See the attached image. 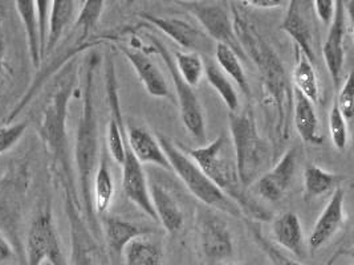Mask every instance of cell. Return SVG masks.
Returning a JSON list of instances; mask_svg holds the SVG:
<instances>
[{
	"instance_id": "obj_1",
	"label": "cell",
	"mask_w": 354,
	"mask_h": 265,
	"mask_svg": "<svg viewBox=\"0 0 354 265\" xmlns=\"http://www.w3.org/2000/svg\"><path fill=\"white\" fill-rule=\"evenodd\" d=\"M230 4L236 39L247 60H251L258 69L261 108L270 130L274 161H277L280 150L290 139L293 88L280 56L263 37L257 24L247 17L241 1Z\"/></svg>"
},
{
	"instance_id": "obj_19",
	"label": "cell",
	"mask_w": 354,
	"mask_h": 265,
	"mask_svg": "<svg viewBox=\"0 0 354 265\" xmlns=\"http://www.w3.org/2000/svg\"><path fill=\"white\" fill-rule=\"evenodd\" d=\"M102 230L113 259H120L134 239L151 235L153 230L134 224L118 216H104Z\"/></svg>"
},
{
	"instance_id": "obj_28",
	"label": "cell",
	"mask_w": 354,
	"mask_h": 265,
	"mask_svg": "<svg viewBox=\"0 0 354 265\" xmlns=\"http://www.w3.org/2000/svg\"><path fill=\"white\" fill-rule=\"evenodd\" d=\"M15 7H17V15L24 26L32 64L35 68H40L43 59H41L37 15H36V4L33 0H17L15 1Z\"/></svg>"
},
{
	"instance_id": "obj_26",
	"label": "cell",
	"mask_w": 354,
	"mask_h": 265,
	"mask_svg": "<svg viewBox=\"0 0 354 265\" xmlns=\"http://www.w3.org/2000/svg\"><path fill=\"white\" fill-rule=\"evenodd\" d=\"M344 181V178L338 174L329 173L322 168L320 166H306L304 170V191L303 198L306 202L319 199L333 193L336 188L341 187L339 183Z\"/></svg>"
},
{
	"instance_id": "obj_38",
	"label": "cell",
	"mask_w": 354,
	"mask_h": 265,
	"mask_svg": "<svg viewBox=\"0 0 354 265\" xmlns=\"http://www.w3.org/2000/svg\"><path fill=\"white\" fill-rule=\"evenodd\" d=\"M36 4V15H37V26H39V35H40V46H41V59L44 60V50L47 43L48 35L49 11H50V1L48 0H37Z\"/></svg>"
},
{
	"instance_id": "obj_11",
	"label": "cell",
	"mask_w": 354,
	"mask_h": 265,
	"mask_svg": "<svg viewBox=\"0 0 354 265\" xmlns=\"http://www.w3.org/2000/svg\"><path fill=\"white\" fill-rule=\"evenodd\" d=\"M140 17L144 20V24L156 27L157 30L167 35L170 39H173L179 47L189 52L206 56L215 52L216 44L209 39L207 33L183 19L157 17L147 12H141Z\"/></svg>"
},
{
	"instance_id": "obj_35",
	"label": "cell",
	"mask_w": 354,
	"mask_h": 265,
	"mask_svg": "<svg viewBox=\"0 0 354 265\" xmlns=\"http://www.w3.org/2000/svg\"><path fill=\"white\" fill-rule=\"evenodd\" d=\"M329 132L332 142L336 149L339 151H344L348 148V141H349V132H348V125L346 119L341 115L338 109L336 101L333 102L330 112H329Z\"/></svg>"
},
{
	"instance_id": "obj_32",
	"label": "cell",
	"mask_w": 354,
	"mask_h": 265,
	"mask_svg": "<svg viewBox=\"0 0 354 265\" xmlns=\"http://www.w3.org/2000/svg\"><path fill=\"white\" fill-rule=\"evenodd\" d=\"M174 64L177 66L179 76L190 88L198 86L205 75V61L201 55L194 52H174Z\"/></svg>"
},
{
	"instance_id": "obj_3",
	"label": "cell",
	"mask_w": 354,
	"mask_h": 265,
	"mask_svg": "<svg viewBox=\"0 0 354 265\" xmlns=\"http://www.w3.org/2000/svg\"><path fill=\"white\" fill-rule=\"evenodd\" d=\"M97 66L98 56L93 53L89 56L85 72L82 108L75 141V161L80 184L81 206L93 230H97V222L92 203V183L100 162L98 119L95 105V73Z\"/></svg>"
},
{
	"instance_id": "obj_2",
	"label": "cell",
	"mask_w": 354,
	"mask_h": 265,
	"mask_svg": "<svg viewBox=\"0 0 354 265\" xmlns=\"http://www.w3.org/2000/svg\"><path fill=\"white\" fill-rule=\"evenodd\" d=\"M77 80L76 57L65 64L55 81L49 88L47 99L44 102L37 130L46 144L49 153L53 155L56 164H59L64 177L65 197L66 200H77L75 187L72 186L71 167L66 151V115L68 104Z\"/></svg>"
},
{
	"instance_id": "obj_36",
	"label": "cell",
	"mask_w": 354,
	"mask_h": 265,
	"mask_svg": "<svg viewBox=\"0 0 354 265\" xmlns=\"http://www.w3.org/2000/svg\"><path fill=\"white\" fill-rule=\"evenodd\" d=\"M337 99H335L337 104L341 115L346 121L352 119L354 115V79L353 72H351L345 81L338 88Z\"/></svg>"
},
{
	"instance_id": "obj_24",
	"label": "cell",
	"mask_w": 354,
	"mask_h": 265,
	"mask_svg": "<svg viewBox=\"0 0 354 265\" xmlns=\"http://www.w3.org/2000/svg\"><path fill=\"white\" fill-rule=\"evenodd\" d=\"M295 57L296 61L292 70V88L301 93L313 105H317L320 102V86L315 66L297 48H295Z\"/></svg>"
},
{
	"instance_id": "obj_33",
	"label": "cell",
	"mask_w": 354,
	"mask_h": 265,
	"mask_svg": "<svg viewBox=\"0 0 354 265\" xmlns=\"http://www.w3.org/2000/svg\"><path fill=\"white\" fill-rule=\"evenodd\" d=\"M104 8H105V1L102 0L84 1L72 28L80 33L82 39L88 40V37H91L92 33L96 31L97 24L102 15Z\"/></svg>"
},
{
	"instance_id": "obj_18",
	"label": "cell",
	"mask_w": 354,
	"mask_h": 265,
	"mask_svg": "<svg viewBox=\"0 0 354 265\" xmlns=\"http://www.w3.org/2000/svg\"><path fill=\"white\" fill-rule=\"evenodd\" d=\"M125 137L134 157L141 165H154L171 171L170 164L162 150L156 134L141 124L129 122L125 125Z\"/></svg>"
},
{
	"instance_id": "obj_23",
	"label": "cell",
	"mask_w": 354,
	"mask_h": 265,
	"mask_svg": "<svg viewBox=\"0 0 354 265\" xmlns=\"http://www.w3.org/2000/svg\"><path fill=\"white\" fill-rule=\"evenodd\" d=\"M76 1L71 0H55L50 1L49 11L48 35L44 50V59L52 55L57 48L59 43L64 37L66 30L75 23Z\"/></svg>"
},
{
	"instance_id": "obj_8",
	"label": "cell",
	"mask_w": 354,
	"mask_h": 265,
	"mask_svg": "<svg viewBox=\"0 0 354 265\" xmlns=\"http://www.w3.org/2000/svg\"><path fill=\"white\" fill-rule=\"evenodd\" d=\"M177 4L195 17L203 31L215 44H223L234 50L239 56L241 61H247V56L234 31L232 17L223 3L177 1Z\"/></svg>"
},
{
	"instance_id": "obj_16",
	"label": "cell",
	"mask_w": 354,
	"mask_h": 265,
	"mask_svg": "<svg viewBox=\"0 0 354 265\" xmlns=\"http://www.w3.org/2000/svg\"><path fill=\"white\" fill-rule=\"evenodd\" d=\"M121 166H122V188L127 198L146 216H149L150 219L158 223L153 204H151L149 183L146 179L144 167L134 157L128 144L125 150V158Z\"/></svg>"
},
{
	"instance_id": "obj_25",
	"label": "cell",
	"mask_w": 354,
	"mask_h": 265,
	"mask_svg": "<svg viewBox=\"0 0 354 265\" xmlns=\"http://www.w3.org/2000/svg\"><path fill=\"white\" fill-rule=\"evenodd\" d=\"M114 190L115 187L113 181L112 171L108 165V158L104 154L100 158V162L93 177V183H92V203H93V211L96 215H106L114 197Z\"/></svg>"
},
{
	"instance_id": "obj_22",
	"label": "cell",
	"mask_w": 354,
	"mask_h": 265,
	"mask_svg": "<svg viewBox=\"0 0 354 265\" xmlns=\"http://www.w3.org/2000/svg\"><path fill=\"white\" fill-rule=\"evenodd\" d=\"M149 190L151 204L158 223L167 233L177 235L178 232L182 230L185 223L183 213L177 200L173 198V195L165 187H162L161 184H149Z\"/></svg>"
},
{
	"instance_id": "obj_14",
	"label": "cell",
	"mask_w": 354,
	"mask_h": 265,
	"mask_svg": "<svg viewBox=\"0 0 354 265\" xmlns=\"http://www.w3.org/2000/svg\"><path fill=\"white\" fill-rule=\"evenodd\" d=\"M348 33V14L344 1H336V11L322 44V56L335 88L342 84L345 64V39Z\"/></svg>"
},
{
	"instance_id": "obj_43",
	"label": "cell",
	"mask_w": 354,
	"mask_h": 265,
	"mask_svg": "<svg viewBox=\"0 0 354 265\" xmlns=\"http://www.w3.org/2000/svg\"><path fill=\"white\" fill-rule=\"evenodd\" d=\"M218 265H242V264H234V263H223V264H218Z\"/></svg>"
},
{
	"instance_id": "obj_44",
	"label": "cell",
	"mask_w": 354,
	"mask_h": 265,
	"mask_svg": "<svg viewBox=\"0 0 354 265\" xmlns=\"http://www.w3.org/2000/svg\"><path fill=\"white\" fill-rule=\"evenodd\" d=\"M43 265H50V264H49V263H44V264H43Z\"/></svg>"
},
{
	"instance_id": "obj_31",
	"label": "cell",
	"mask_w": 354,
	"mask_h": 265,
	"mask_svg": "<svg viewBox=\"0 0 354 265\" xmlns=\"http://www.w3.org/2000/svg\"><path fill=\"white\" fill-rule=\"evenodd\" d=\"M205 73H206L209 85L216 90V93L221 96V99H223L230 113L238 112V109H239L238 93L231 83V80L223 73V70L215 63L209 60L207 63H205Z\"/></svg>"
},
{
	"instance_id": "obj_39",
	"label": "cell",
	"mask_w": 354,
	"mask_h": 265,
	"mask_svg": "<svg viewBox=\"0 0 354 265\" xmlns=\"http://www.w3.org/2000/svg\"><path fill=\"white\" fill-rule=\"evenodd\" d=\"M312 7H313L315 17H319V20L322 23L329 27V24L332 23L333 17H335L336 1H333V0H315V1H312Z\"/></svg>"
},
{
	"instance_id": "obj_21",
	"label": "cell",
	"mask_w": 354,
	"mask_h": 265,
	"mask_svg": "<svg viewBox=\"0 0 354 265\" xmlns=\"http://www.w3.org/2000/svg\"><path fill=\"white\" fill-rule=\"evenodd\" d=\"M272 237L274 246L290 251L299 259L304 257V232L300 217L295 213L288 211L274 219L272 222Z\"/></svg>"
},
{
	"instance_id": "obj_9",
	"label": "cell",
	"mask_w": 354,
	"mask_h": 265,
	"mask_svg": "<svg viewBox=\"0 0 354 265\" xmlns=\"http://www.w3.org/2000/svg\"><path fill=\"white\" fill-rule=\"evenodd\" d=\"M198 228L201 237V249L207 264L228 263L234 257V239L225 219L215 210L201 208L198 211Z\"/></svg>"
},
{
	"instance_id": "obj_37",
	"label": "cell",
	"mask_w": 354,
	"mask_h": 265,
	"mask_svg": "<svg viewBox=\"0 0 354 265\" xmlns=\"http://www.w3.org/2000/svg\"><path fill=\"white\" fill-rule=\"evenodd\" d=\"M27 126V122L7 124L0 126V155L17 145L19 139L24 135Z\"/></svg>"
},
{
	"instance_id": "obj_30",
	"label": "cell",
	"mask_w": 354,
	"mask_h": 265,
	"mask_svg": "<svg viewBox=\"0 0 354 265\" xmlns=\"http://www.w3.org/2000/svg\"><path fill=\"white\" fill-rule=\"evenodd\" d=\"M216 66H219L225 76L238 84V86L243 90L245 96H251L250 84L247 80L245 72L243 69L242 61L239 56L228 47L223 44H216L214 52Z\"/></svg>"
},
{
	"instance_id": "obj_29",
	"label": "cell",
	"mask_w": 354,
	"mask_h": 265,
	"mask_svg": "<svg viewBox=\"0 0 354 265\" xmlns=\"http://www.w3.org/2000/svg\"><path fill=\"white\" fill-rule=\"evenodd\" d=\"M122 255L124 265H165L161 244L146 236L134 239Z\"/></svg>"
},
{
	"instance_id": "obj_5",
	"label": "cell",
	"mask_w": 354,
	"mask_h": 265,
	"mask_svg": "<svg viewBox=\"0 0 354 265\" xmlns=\"http://www.w3.org/2000/svg\"><path fill=\"white\" fill-rule=\"evenodd\" d=\"M228 125L239 179L243 187L248 188L276 162L274 149L270 141L259 134L251 106L243 112L230 113Z\"/></svg>"
},
{
	"instance_id": "obj_7",
	"label": "cell",
	"mask_w": 354,
	"mask_h": 265,
	"mask_svg": "<svg viewBox=\"0 0 354 265\" xmlns=\"http://www.w3.org/2000/svg\"><path fill=\"white\" fill-rule=\"evenodd\" d=\"M146 39L150 43V50H146L149 53L156 52L157 55L161 56L165 66L169 70L170 79L176 86L179 115H180V119L183 122V126L186 128V130L195 141L203 142L206 139L205 110H203V106L198 99L195 90L185 83L183 79L179 76L177 66L174 64L173 53L167 50V47L163 44V41L153 33H146Z\"/></svg>"
},
{
	"instance_id": "obj_40",
	"label": "cell",
	"mask_w": 354,
	"mask_h": 265,
	"mask_svg": "<svg viewBox=\"0 0 354 265\" xmlns=\"http://www.w3.org/2000/svg\"><path fill=\"white\" fill-rule=\"evenodd\" d=\"M243 7H252L259 10H274L288 6V1L284 0H244L241 1Z\"/></svg>"
},
{
	"instance_id": "obj_27",
	"label": "cell",
	"mask_w": 354,
	"mask_h": 265,
	"mask_svg": "<svg viewBox=\"0 0 354 265\" xmlns=\"http://www.w3.org/2000/svg\"><path fill=\"white\" fill-rule=\"evenodd\" d=\"M111 119L106 129V145L113 161L118 165H122L127 150V137H125V124L121 115L120 99L108 101Z\"/></svg>"
},
{
	"instance_id": "obj_41",
	"label": "cell",
	"mask_w": 354,
	"mask_h": 265,
	"mask_svg": "<svg viewBox=\"0 0 354 265\" xmlns=\"http://www.w3.org/2000/svg\"><path fill=\"white\" fill-rule=\"evenodd\" d=\"M14 256V249L8 240L0 233V265L8 263Z\"/></svg>"
},
{
	"instance_id": "obj_20",
	"label": "cell",
	"mask_w": 354,
	"mask_h": 265,
	"mask_svg": "<svg viewBox=\"0 0 354 265\" xmlns=\"http://www.w3.org/2000/svg\"><path fill=\"white\" fill-rule=\"evenodd\" d=\"M292 119L296 132L306 144L315 146L322 145L324 135L319 129V117L316 113V108L309 99L295 89Z\"/></svg>"
},
{
	"instance_id": "obj_34",
	"label": "cell",
	"mask_w": 354,
	"mask_h": 265,
	"mask_svg": "<svg viewBox=\"0 0 354 265\" xmlns=\"http://www.w3.org/2000/svg\"><path fill=\"white\" fill-rule=\"evenodd\" d=\"M247 227H248V231L251 232L255 243L258 244L259 247L261 248V251L267 255V257L272 262L274 265H306L297 260H293L290 259L287 255H284L280 248L277 246H274L272 242H270L264 233L261 232V230L259 228L258 222H254V220H250V219H244Z\"/></svg>"
},
{
	"instance_id": "obj_15",
	"label": "cell",
	"mask_w": 354,
	"mask_h": 265,
	"mask_svg": "<svg viewBox=\"0 0 354 265\" xmlns=\"http://www.w3.org/2000/svg\"><path fill=\"white\" fill-rule=\"evenodd\" d=\"M297 167V150L288 149L279 158L272 168L266 171L255 182L259 197L270 203L279 202L287 194L293 182Z\"/></svg>"
},
{
	"instance_id": "obj_13",
	"label": "cell",
	"mask_w": 354,
	"mask_h": 265,
	"mask_svg": "<svg viewBox=\"0 0 354 265\" xmlns=\"http://www.w3.org/2000/svg\"><path fill=\"white\" fill-rule=\"evenodd\" d=\"M118 50L127 57L131 66L134 68L138 79L144 84L146 92L156 99H167L170 97V89L165 76L158 66L149 56L147 50L142 48L141 41L137 36H131L130 46L121 41H114Z\"/></svg>"
},
{
	"instance_id": "obj_42",
	"label": "cell",
	"mask_w": 354,
	"mask_h": 265,
	"mask_svg": "<svg viewBox=\"0 0 354 265\" xmlns=\"http://www.w3.org/2000/svg\"><path fill=\"white\" fill-rule=\"evenodd\" d=\"M3 70H4V41H3V17L0 14V86L3 83Z\"/></svg>"
},
{
	"instance_id": "obj_10",
	"label": "cell",
	"mask_w": 354,
	"mask_h": 265,
	"mask_svg": "<svg viewBox=\"0 0 354 265\" xmlns=\"http://www.w3.org/2000/svg\"><path fill=\"white\" fill-rule=\"evenodd\" d=\"M27 265H68L62 243L49 211L37 216L27 235Z\"/></svg>"
},
{
	"instance_id": "obj_12",
	"label": "cell",
	"mask_w": 354,
	"mask_h": 265,
	"mask_svg": "<svg viewBox=\"0 0 354 265\" xmlns=\"http://www.w3.org/2000/svg\"><path fill=\"white\" fill-rule=\"evenodd\" d=\"M287 14L280 24L284 31L295 41L296 48L306 55V59L316 63V46H315V20L312 1L292 0L288 1Z\"/></svg>"
},
{
	"instance_id": "obj_6",
	"label": "cell",
	"mask_w": 354,
	"mask_h": 265,
	"mask_svg": "<svg viewBox=\"0 0 354 265\" xmlns=\"http://www.w3.org/2000/svg\"><path fill=\"white\" fill-rule=\"evenodd\" d=\"M162 150L170 164L171 171H174L178 178L187 187V190L193 194L195 198L201 200L206 207L215 211H221L227 215L245 219L242 210L236 203H234L209 179V177L199 168V166L193 159L179 149L177 144L163 135L161 132L156 134Z\"/></svg>"
},
{
	"instance_id": "obj_4",
	"label": "cell",
	"mask_w": 354,
	"mask_h": 265,
	"mask_svg": "<svg viewBox=\"0 0 354 265\" xmlns=\"http://www.w3.org/2000/svg\"><path fill=\"white\" fill-rule=\"evenodd\" d=\"M227 137L221 134L212 142L187 151L199 168L209 177L225 197L239 206L245 219L254 222H270L272 219L271 211L266 210L257 199L247 193L239 179L236 162L228 154Z\"/></svg>"
},
{
	"instance_id": "obj_17",
	"label": "cell",
	"mask_w": 354,
	"mask_h": 265,
	"mask_svg": "<svg viewBox=\"0 0 354 265\" xmlns=\"http://www.w3.org/2000/svg\"><path fill=\"white\" fill-rule=\"evenodd\" d=\"M345 219V191L342 187H338L332 193V197L313 226L308 239L309 248L317 251L330 242L342 228Z\"/></svg>"
}]
</instances>
